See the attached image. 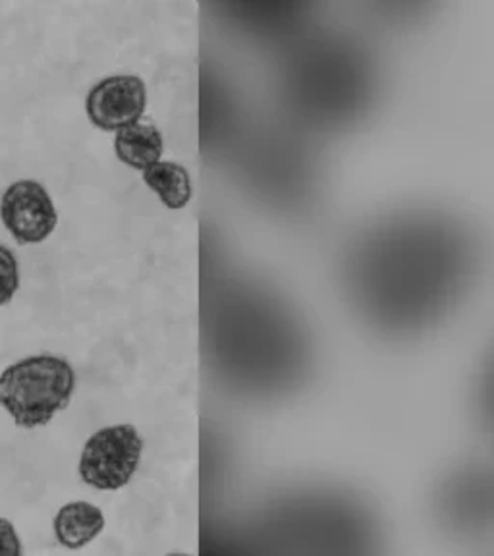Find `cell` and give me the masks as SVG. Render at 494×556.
I'll use <instances>...</instances> for the list:
<instances>
[{"label":"cell","instance_id":"2","mask_svg":"<svg viewBox=\"0 0 494 556\" xmlns=\"http://www.w3.org/2000/svg\"><path fill=\"white\" fill-rule=\"evenodd\" d=\"M145 443L131 424L101 427L87 439L78 460V476L96 491L114 493L138 473Z\"/></svg>","mask_w":494,"mask_h":556},{"label":"cell","instance_id":"10","mask_svg":"<svg viewBox=\"0 0 494 556\" xmlns=\"http://www.w3.org/2000/svg\"><path fill=\"white\" fill-rule=\"evenodd\" d=\"M163 556H193V555H190V553H182V551H178V553H168V555H163Z\"/></svg>","mask_w":494,"mask_h":556},{"label":"cell","instance_id":"7","mask_svg":"<svg viewBox=\"0 0 494 556\" xmlns=\"http://www.w3.org/2000/svg\"><path fill=\"white\" fill-rule=\"evenodd\" d=\"M141 180L170 211H182L193 198V182L186 166L176 161H159L141 170Z\"/></svg>","mask_w":494,"mask_h":556},{"label":"cell","instance_id":"6","mask_svg":"<svg viewBox=\"0 0 494 556\" xmlns=\"http://www.w3.org/2000/svg\"><path fill=\"white\" fill-rule=\"evenodd\" d=\"M165 153L163 131L151 122H136L114 134V155L122 165L134 170H145L155 165Z\"/></svg>","mask_w":494,"mask_h":556},{"label":"cell","instance_id":"5","mask_svg":"<svg viewBox=\"0 0 494 556\" xmlns=\"http://www.w3.org/2000/svg\"><path fill=\"white\" fill-rule=\"evenodd\" d=\"M106 528V516L89 501L62 504L52 518V533L61 547L79 551L91 545Z\"/></svg>","mask_w":494,"mask_h":556},{"label":"cell","instance_id":"8","mask_svg":"<svg viewBox=\"0 0 494 556\" xmlns=\"http://www.w3.org/2000/svg\"><path fill=\"white\" fill-rule=\"evenodd\" d=\"M20 288V267L16 255L4 243H0V305L12 302Z\"/></svg>","mask_w":494,"mask_h":556},{"label":"cell","instance_id":"4","mask_svg":"<svg viewBox=\"0 0 494 556\" xmlns=\"http://www.w3.org/2000/svg\"><path fill=\"white\" fill-rule=\"evenodd\" d=\"M148 103V86L143 79L136 74H114L89 89L86 114L99 130L116 134L139 122Z\"/></svg>","mask_w":494,"mask_h":556},{"label":"cell","instance_id":"9","mask_svg":"<svg viewBox=\"0 0 494 556\" xmlns=\"http://www.w3.org/2000/svg\"><path fill=\"white\" fill-rule=\"evenodd\" d=\"M0 556H24V545L16 526L7 518H0Z\"/></svg>","mask_w":494,"mask_h":556},{"label":"cell","instance_id":"1","mask_svg":"<svg viewBox=\"0 0 494 556\" xmlns=\"http://www.w3.org/2000/svg\"><path fill=\"white\" fill-rule=\"evenodd\" d=\"M76 387V369L66 357L34 354L0 374V408L20 429H39L68 408Z\"/></svg>","mask_w":494,"mask_h":556},{"label":"cell","instance_id":"3","mask_svg":"<svg viewBox=\"0 0 494 556\" xmlns=\"http://www.w3.org/2000/svg\"><path fill=\"white\" fill-rule=\"evenodd\" d=\"M0 218L20 245L41 243L59 225V211L51 193L37 180H17L0 200Z\"/></svg>","mask_w":494,"mask_h":556}]
</instances>
